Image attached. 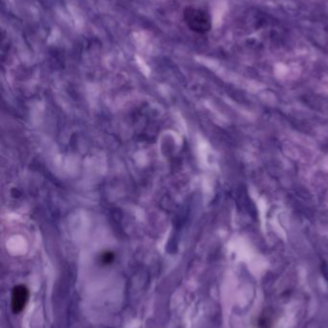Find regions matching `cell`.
Listing matches in <instances>:
<instances>
[{"label": "cell", "mask_w": 328, "mask_h": 328, "mask_svg": "<svg viewBox=\"0 0 328 328\" xmlns=\"http://www.w3.org/2000/svg\"><path fill=\"white\" fill-rule=\"evenodd\" d=\"M183 19L190 30L197 34H205L212 28L211 17L205 10L187 7L184 10Z\"/></svg>", "instance_id": "cell-1"}, {"label": "cell", "mask_w": 328, "mask_h": 328, "mask_svg": "<svg viewBox=\"0 0 328 328\" xmlns=\"http://www.w3.org/2000/svg\"><path fill=\"white\" fill-rule=\"evenodd\" d=\"M29 300V290L24 285H17L13 288L11 307L15 314H19L25 308Z\"/></svg>", "instance_id": "cell-2"}, {"label": "cell", "mask_w": 328, "mask_h": 328, "mask_svg": "<svg viewBox=\"0 0 328 328\" xmlns=\"http://www.w3.org/2000/svg\"><path fill=\"white\" fill-rule=\"evenodd\" d=\"M113 259H114V255L111 254V253H106V254H104L103 257H102V260H103V262L104 263L112 262Z\"/></svg>", "instance_id": "cell-3"}]
</instances>
